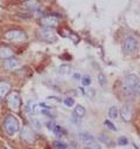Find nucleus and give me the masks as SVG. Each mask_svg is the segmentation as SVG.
Instances as JSON below:
<instances>
[{
  "label": "nucleus",
  "mask_w": 140,
  "mask_h": 149,
  "mask_svg": "<svg viewBox=\"0 0 140 149\" xmlns=\"http://www.w3.org/2000/svg\"><path fill=\"white\" fill-rule=\"evenodd\" d=\"M5 130L10 136H14L20 130L19 120L13 115H8L5 120Z\"/></svg>",
  "instance_id": "obj_1"
},
{
  "label": "nucleus",
  "mask_w": 140,
  "mask_h": 149,
  "mask_svg": "<svg viewBox=\"0 0 140 149\" xmlns=\"http://www.w3.org/2000/svg\"><path fill=\"white\" fill-rule=\"evenodd\" d=\"M5 38L11 41H22L26 39V33L20 29H12L5 33Z\"/></svg>",
  "instance_id": "obj_2"
},
{
  "label": "nucleus",
  "mask_w": 140,
  "mask_h": 149,
  "mask_svg": "<svg viewBox=\"0 0 140 149\" xmlns=\"http://www.w3.org/2000/svg\"><path fill=\"white\" fill-rule=\"evenodd\" d=\"M7 103H8V107L14 110V111H18L20 106H21V97L18 93H12L10 95H7Z\"/></svg>",
  "instance_id": "obj_3"
},
{
  "label": "nucleus",
  "mask_w": 140,
  "mask_h": 149,
  "mask_svg": "<svg viewBox=\"0 0 140 149\" xmlns=\"http://www.w3.org/2000/svg\"><path fill=\"white\" fill-rule=\"evenodd\" d=\"M137 45H138V42H137V39L134 38V36H132V35L126 36L125 40H124V44H123L124 52H126V53L134 52L135 48H137Z\"/></svg>",
  "instance_id": "obj_4"
},
{
  "label": "nucleus",
  "mask_w": 140,
  "mask_h": 149,
  "mask_svg": "<svg viewBox=\"0 0 140 149\" xmlns=\"http://www.w3.org/2000/svg\"><path fill=\"white\" fill-rule=\"evenodd\" d=\"M21 134V139L26 142V143H29V144H33L35 142V136H34V133L30 130L29 127H23L20 132Z\"/></svg>",
  "instance_id": "obj_5"
},
{
  "label": "nucleus",
  "mask_w": 140,
  "mask_h": 149,
  "mask_svg": "<svg viewBox=\"0 0 140 149\" xmlns=\"http://www.w3.org/2000/svg\"><path fill=\"white\" fill-rule=\"evenodd\" d=\"M22 8L28 12H36L40 10V3L36 0H26L25 3H22Z\"/></svg>",
  "instance_id": "obj_6"
},
{
  "label": "nucleus",
  "mask_w": 140,
  "mask_h": 149,
  "mask_svg": "<svg viewBox=\"0 0 140 149\" xmlns=\"http://www.w3.org/2000/svg\"><path fill=\"white\" fill-rule=\"evenodd\" d=\"M41 25L45 27H48V28H53L58 25V19L54 15H47L41 19Z\"/></svg>",
  "instance_id": "obj_7"
},
{
  "label": "nucleus",
  "mask_w": 140,
  "mask_h": 149,
  "mask_svg": "<svg viewBox=\"0 0 140 149\" xmlns=\"http://www.w3.org/2000/svg\"><path fill=\"white\" fill-rule=\"evenodd\" d=\"M20 66H21V61L16 58H10V59H6L4 61V67L6 69H10V70L18 69V68H20Z\"/></svg>",
  "instance_id": "obj_8"
},
{
  "label": "nucleus",
  "mask_w": 140,
  "mask_h": 149,
  "mask_svg": "<svg viewBox=\"0 0 140 149\" xmlns=\"http://www.w3.org/2000/svg\"><path fill=\"white\" fill-rule=\"evenodd\" d=\"M40 36L41 39L46 41H54L55 40V33L51 28H42L40 31Z\"/></svg>",
  "instance_id": "obj_9"
},
{
  "label": "nucleus",
  "mask_w": 140,
  "mask_h": 149,
  "mask_svg": "<svg viewBox=\"0 0 140 149\" xmlns=\"http://www.w3.org/2000/svg\"><path fill=\"white\" fill-rule=\"evenodd\" d=\"M119 113H120V115H121V118H123V120H124L125 122L131 121V119H132V108H131L130 104L123 106Z\"/></svg>",
  "instance_id": "obj_10"
},
{
  "label": "nucleus",
  "mask_w": 140,
  "mask_h": 149,
  "mask_svg": "<svg viewBox=\"0 0 140 149\" xmlns=\"http://www.w3.org/2000/svg\"><path fill=\"white\" fill-rule=\"evenodd\" d=\"M48 128L56 135V136H58V137H62L65 133H64V130L58 126V125H56L55 122H48Z\"/></svg>",
  "instance_id": "obj_11"
},
{
  "label": "nucleus",
  "mask_w": 140,
  "mask_h": 149,
  "mask_svg": "<svg viewBox=\"0 0 140 149\" xmlns=\"http://www.w3.org/2000/svg\"><path fill=\"white\" fill-rule=\"evenodd\" d=\"M13 56V51L8 47H0V59H10Z\"/></svg>",
  "instance_id": "obj_12"
},
{
  "label": "nucleus",
  "mask_w": 140,
  "mask_h": 149,
  "mask_svg": "<svg viewBox=\"0 0 140 149\" xmlns=\"http://www.w3.org/2000/svg\"><path fill=\"white\" fill-rule=\"evenodd\" d=\"M11 91V85L8 82H0V97H5Z\"/></svg>",
  "instance_id": "obj_13"
},
{
  "label": "nucleus",
  "mask_w": 140,
  "mask_h": 149,
  "mask_svg": "<svg viewBox=\"0 0 140 149\" xmlns=\"http://www.w3.org/2000/svg\"><path fill=\"white\" fill-rule=\"evenodd\" d=\"M58 73L63 77H67V75H70L71 74V66L69 65H61L58 67Z\"/></svg>",
  "instance_id": "obj_14"
},
{
  "label": "nucleus",
  "mask_w": 140,
  "mask_h": 149,
  "mask_svg": "<svg viewBox=\"0 0 140 149\" xmlns=\"http://www.w3.org/2000/svg\"><path fill=\"white\" fill-rule=\"evenodd\" d=\"M74 113H75V115L77 116V118H80V119H82L84 115H85V108L83 107V106H81V104H77L76 107H75V110H74Z\"/></svg>",
  "instance_id": "obj_15"
},
{
  "label": "nucleus",
  "mask_w": 140,
  "mask_h": 149,
  "mask_svg": "<svg viewBox=\"0 0 140 149\" xmlns=\"http://www.w3.org/2000/svg\"><path fill=\"white\" fill-rule=\"evenodd\" d=\"M109 116L110 119H117L119 116V109L117 106H111L109 108Z\"/></svg>",
  "instance_id": "obj_16"
},
{
  "label": "nucleus",
  "mask_w": 140,
  "mask_h": 149,
  "mask_svg": "<svg viewBox=\"0 0 140 149\" xmlns=\"http://www.w3.org/2000/svg\"><path fill=\"white\" fill-rule=\"evenodd\" d=\"M97 79H98V84L100 85V87H105L106 86V84H108V79H106V77L104 75L103 73H99L98 75H97Z\"/></svg>",
  "instance_id": "obj_17"
},
{
  "label": "nucleus",
  "mask_w": 140,
  "mask_h": 149,
  "mask_svg": "<svg viewBox=\"0 0 140 149\" xmlns=\"http://www.w3.org/2000/svg\"><path fill=\"white\" fill-rule=\"evenodd\" d=\"M30 122H32V125H33V127L35 129H41L42 128V122L38 118H32L30 119Z\"/></svg>",
  "instance_id": "obj_18"
},
{
  "label": "nucleus",
  "mask_w": 140,
  "mask_h": 149,
  "mask_svg": "<svg viewBox=\"0 0 140 149\" xmlns=\"http://www.w3.org/2000/svg\"><path fill=\"white\" fill-rule=\"evenodd\" d=\"M80 136H81V139L83 140V142H85V143H89V142H91V141H95L93 136H92L91 134H89V133H83V134H81Z\"/></svg>",
  "instance_id": "obj_19"
},
{
  "label": "nucleus",
  "mask_w": 140,
  "mask_h": 149,
  "mask_svg": "<svg viewBox=\"0 0 140 149\" xmlns=\"http://www.w3.org/2000/svg\"><path fill=\"white\" fill-rule=\"evenodd\" d=\"M63 103H64V106H65V107L71 108V107H74V106H75V100H74L73 97H67V99H64Z\"/></svg>",
  "instance_id": "obj_20"
},
{
  "label": "nucleus",
  "mask_w": 140,
  "mask_h": 149,
  "mask_svg": "<svg viewBox=\"0 0 140 149\" xmlns=\"http://www.w3.org/2000/svg\"><path fill=\"white\" fill-rule=\"evenodd\" d=\"M117 144H119V146H127V144H128L127 137H125V136L118 137V139H117Z\"/></svg>",
  "instance_id": "obj_21"
},
{
  "label": "nucleus",
  "mask_w": 140,
  "mask_h": 149,
  "mask_svg": "<svg viewBox=\"0 0 140 149\" xmlns=\"http://www.w3.org/2000/svg\"><path fill=\"white\" fill-rule=\"evenodd\" d=\"M82 85H83L84 87H88V86H90V85H91V78H90L89 75H85V77H83V78H82Z\"/></svg>",
  "instance_id": "obj_22"
},
{
  "label": "nucleus",
  "mask_w": 140,
  "mask_h": 149,
  "mask_svg": "<svg viewBox=\"0 0 140 149\" xmlns=\"http://www.w3.org/2000/svg\"><path fill=\"white\" fill-rule=\"evenodd\" d=\"M54 147L56 149H67V144L63 143V142H61V141H55L54 142Z\"/></svg>",
  "instance_id": "obj_23"
},
{
  "label": "nucleus",
  "mask_w": 140,
  "mask_h": 149,
  "mask_svg": "<svg viewBox=\"0 0 140 149\" xmlns=\"http://www.w3.org/2000/svg\"><path fill=\"white\" fill-rule=\"evenodd\" d=\"M86 147L90 148V149H100V146L96 141H91V142L86 143Z\"/></svg>",
  "instance_id": "obj_24"
},
{
  "label": "nucleus",
  "mask_w": 140,
  "mask_h": 149,
  "mask_svg": "<svg viewBox=\"0 0 140 149\" xmlns=\"http://www.w3.org/2000/svg\"><path fill=\"white\" fill-rule=\"evenodd\" d=\"M104 125H105V127H108V128L111 129V130H117L116 126H115L113 122H111L110 120H105V121H104Z\"/></svg>",
  "instance_id": "obj_25"
},
{
  "label": "nucleus",
  "mask_w": 140,
  "mask_h": 149,
  "mask_svg": "<svg viewBox=\"0 0 140 149\" xmlns=\"http://www.w3.org/2000/svg\"><path fill=\"white\" fill-rule=\"evenodd\" d=\"M134 92H137L139 95H140V80H138L134 85Z\"/></svg>",
  "instance_id": "obj_26"
},
{
  "label": "nucleus",
  "mask_w": 140,
  "mask_h": 149,
  "mask_svg": "<svg viewBox=\"0 0 140 149\" xmlns=\"http://www.w3.org/2000/svg\"><path fill=\"white\" fill-rule=\"evenodd\" d=\"M73 79H74V80H77V81H78L80 79H82V77H81V74H80V73H77V72H76V73H74V75H73Z\"/></svg>",
  "instance_id": "obj_27"
},
{
  "label": "nucleus",
  "mask_w": 140,
  "mask_h": 149,
  "mask_svg": "<svg viewBox=\"0 0 140 149\" xmlns=\"http://www.w3.org/2000/svg\"><path fill=\"white\" fill-rule=\"evenodd\" d=\"M84 149H90V148H88V147H84Z\"/></svg>",
  "instance_id": "obj_28"
}]
</instances>
